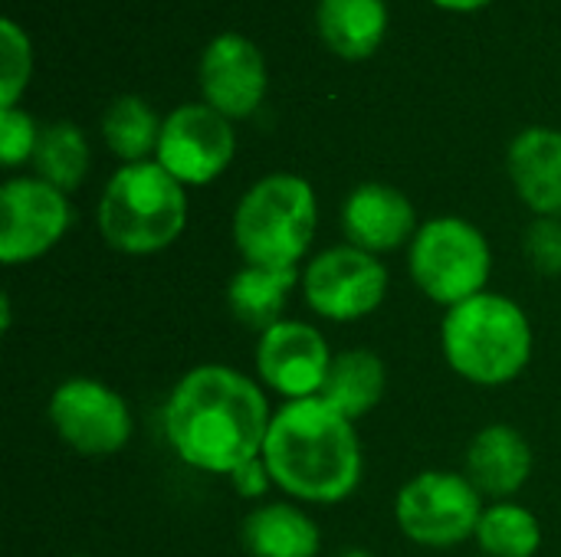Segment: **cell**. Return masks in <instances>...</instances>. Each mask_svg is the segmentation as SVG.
I'll list each match as a JSON object with an SVG mask.
<instances>
[{"instance_id": "cell-9", "label": "cell", "mask_w": 561, "mask_h": 557, "mask_svg": "<svg viewBox=\"0 0 561 557\" xmlns=\"http://www.w3.org/2000/svg\"><path fill=\"white\" fill-rule=\"evenodd\" d=\"M49 423L79 456H112L131 440L125 397L92 378H72L53 391Z\"/></svg>"}, {"instance_id": "cell-3", "label": "cell", "mask_w": 561, "mask_h": 557, "mask_svg": "<svg viewBox=\"0 0 561 557\" xmlns=\"http://www.w3.org/2000/svg\"><path fill=\"white\" fill-rule=\"evenodd\" d=\"M447 364L480 387L516 381L533 358V325L526 312L496 292H480L454 305L440 328Z\"/></svg>"}, {"instance_id": "cell-30", "label": "cell", "mask_w": 561, "mask_h": 557, "mask_svg": "<svg viewBox=\"0 0 561 557\" xmlns=\"http://www.w3.org/2000/svg\"><path fill=\"white\" fill-rule=\"evenodd\" d=\"M76 557H85V555H76Z\"/></svg>"}, {"instance_id": "cell-23", "label": "cell", "mask_w": 561, "mask_h": 557, "mask_svg": "<svg viewBox=\"0 0 561 557\" xmlns=\"http://www.w3.org/2000/svg\"><path fill=\"white\" fill-rule=\"evenodd\" d=\"M473 538L486 557H533L542 545V529L529 509L516 502H496L483 509Z\"/></svg>"}, {"instance_id": "cell-8", "label": "cell", "mask_w": 561, "mask_h": 557, "mask_svg": "<svg viewBox=\"0 0 561 557\" xmlns=\"http://www.w3.org/2000/svg\"><path fill=\"white\" fill-rule=\"evenodd\" d=\"M306 305L329 322H358L388 295V269L375 253L352 243L319 253L302 272Z\"/></svg>"}, {"instance_id": "cell-17", "label": "cell", "mask_w": 561, "mask_h": 557, "mask_svg": "<svg viewBox=\"0 0 561 557\" xmlns=\"http://www.w3.org/2000/svg\"><path fill=\"white\" fill-rule=\"evenodd\" d=\"M316 26L322 43L342 59H368L388 33L385 0H319Z\"/></svg>"}, {"instance_id": "cell-26", "label": "cell", "mask_w": 561, "mask_h": 557, "mask_svg": "<svg viewBox=\"0 0 561 557\" xmlns=\"http://www.w3.org/2000/svg\"><path fill=\"white\" fill-rule=\"evenodd\" d=\"M36 141L39 128L23 108H0V161L7 167H16L26 158H33Z\"/></svg>"}, {"instance_id": "cell-5", "label": "cell", "mask_w": 561, "mask_h": 557, "mask_svg": "<svg viewBox=\"0 0 561 557\" xmlns=\"http://www.w3.org/2000/svg\"><path fill=\"white\" fill-rule=\"evenodd\" d=\"M319 223L316 190L299 174L256 181L233 210V243L247 266L296 269L309 253Z\"/></svg>"}, {"instance_id": "cell-25", "label": "cell", "mask_w": 561, "mask_h": 557, "mask_svg": "<svg viewBox=\"0 0 561 557\" xmlns=\"http://www.w3.org/2000/svg\"><path fill=\"white\" fill-rule=\"evenodd\" d=\"M523 250L536 272L561 276V220L559 217H536L523 233Z\"/></svg>"}, {"instance_id": "cell-15", "label": "cell", "mask_w": 561, "mask_h": 557, "mask_svg": "<svg viewBox=\"0 0 561 557\" xmlns=\"http://www.w3.org/2000/svg\"><path fill=\"white\" fill-rule=\"evenodd\" d=\"M533 473V450L529 440L510 423L483 427L467 446V479L477 486L480 496L510 499L516 496Z\"/></svg>"}, {"instance_id": "cell-11", "label": "cell", "mask_w": 561, "mask_h": 557, "mask_svg": "<svg viewBox=\"0 0 561 557\" xmlns=\"http://www.w3.org/2000/svg\"><path fill=\"white\" fill-rule=\"evenodd\" d=\"M72 223L62 190L39 177H13L0 190V259L7 266L49 253Z\"/></svg>"}, {"instance_id": "cell-1", "label": "cell", "mask_w": 561, "mask_h": 557, "mask_svg": "<svg viewBox=\"0 0 561 557\" xmlns=\"http://www.w3.org/2000/svg\"><path fill=\"white\" fill-rule=\"evenodd\" d=\"M270 423L256 381L227 364L187 371L164 404V433L178 460L214 476H233L260 460Z\"/></svg>"}, {"instance_id": "cell-24", "label": "cell", "mask_w": 561, "mask_h": 557, "mask_svg": "<svg viewBox=\"0 0 561 557\" xmlns=\"http://www.w3.org/2000/svg\"><path fill=\"white\" fill-rule=\"evenodd\" d=\"M33 72V49L26 30L10 16L0 20V108H16Z\"/></svg>"}, {"instance_id": "cell-4", "label": "cell", "mask_w": 561, "mask_h": 557, "mask_svg": "<svg viewBox=\"0 0 561 557\" xmlns=\"http://www.w3.org/2000/svg\"><path fill=\"white\" fill-rule=\"evenodd\" d=\"M95 223L102 240L128 256L171 246L187 227V194L158 161L125 164L102 190Z\"/></svg>"}, {"instance_id": "cell-6", "label": "cell", "mask_w": 561, "mask_h": 557, "mask_svg": "<svg viewBox=\"0 0 561 557\" xmlns=\"http://www.w3.org/2000/svg\"><path fill=\"white\" fill-rule=\"evenodd\" d=\"M490 243L460 217H434L411 240L408 269L414 286L437 305H460L480 295L490 282Z\"/></svg>"}, {"instance_id": "cell-28", "label": "cell", "mask_w": 561, "mask_h": 557, "mask_svg": "<svg viewBox=\"0 0 561 557\" xmlns=\"http://www.w3.org/2000/svg\"><path fill=\"white\" fill-rule=\"evenodd\" d=\"M437 7H444V10H457V13H470V10H480V7H486L490 0H434Z\"/></svg>"}, {"instance_id": "cell-27", "label": "cell", "mask_w": 561, "mask_h": 557, "mask_svg": "<svg viewBox=\"0 0 561 557\" xmlns=\"http://www.w3.org/2000/svg\"><path fill=\"white\" fill-rule=\"evenodd\" d=\"M230 483L237 486V492H240V496L256 499V496H263V492H266V486H270L273 479H270V469H266V463H263V456H260V460H253V463L240 466V469L230 476Z\"/></svg>"}, {"instance_id": "cell-22", "label": "cell", "mask_w": 561, "mask_h": 557, "mask_svg": "<svg viewBox=\"0 0 561 557\" xmlns=\"http://www.w3.org/2000/svg\"><path fill=\"white\" fill-rule=\"evenodd\" d=\"M33 167L39 181L69 194L82 184L89 171V141L72 121H49L39 128V141L33 151Z\"/></svg>"}, {"instance_id": "cell-18", "label": "cell", "mask_w": 561, "mask_h": 557, "mask_svg": "<svg viewBox=\"0 0 561 557\" xmlns=\"http://www.w3.org/2000/svg\"><path fill=\"white\" fill-rule=\"evenodd\" d=\"M385 387H388L385 361L368 348H352L332 358L319 397L332 410H339L345 420H358L378 407V401L385 397Z\"/></svg>"}, {"instance_id": "cell-2", "label": "cell", "mask_w": 561, "mask_h": 557, "mask_svg": "<svg viewBox=\"0 0 561 557\" xmlns=\"http://www.w3.org/2000/svg\"><path fill=\"white\" fill-rule=\"evenodd\" d=\"M263 463L273 486L302 502H342L362 479V443L339 410L322 397H302L279 407L263 443Z\"/></svg>"}, {"instance_id": "cell-21", "label": "cell", "mask_w": 561, "mask_h": 557, "mask_svg": "<svg viewBox=\"0 0 561 557\" xmlns=\"http://www.w3.org/2000/svg\"><path fill=\"white\" fill-rule=\"evenodd\" d=\"M161 118L154 115V108L138 98V95H118L105 115H102V135L105 144L112 148V154H118L125 164H138L145 161L151 151H158L161 141Z\"/></svg>"}, {"instance_id": "cell-19", "label": "cell", "mask_w": 561, "mask_h": 557, "mask_svg": "<svg viewBox=\"0 0 561 557\" xmlns=\"http://www.w3.org/2000/svg\"><path fill=\"white\" fill-rule=\"evenodd\" d=\"M243 545L253 557H316L322 538L302 509L289 502H270L247 515Z\"/></svg>"}, {"instance_id": "cell-29", "label": "cell", "mask_w": 561, "mask_h": 557, "mask_svg": "<svg viewBox=\"0 0 561 557\" xmlns=\"http://www.w3.org/2000/svg\"><path fill=\"white\" fill-rule=\"evenodd\" d=\"M335 557H375V555H368V552H362V548H352V552H342V555H335Z\"/></svg>"}, {"instance_id": "cell-14", "label": "cell", "mask_w": 561, "mask_h": 557, "mask_svg": "<svg viewBox=\"0 0 561 557\" xmlns=\"http://www.w3.org/2000/svg\"><path fill=\"white\" fill-rule=\"evenodd\" d=\"M342 230L352 246L365 253H391L414 240L417 213L414 204L391 184H358L342 204Z\"/></svg>"}, {"instance_id": "cell-12", "label": "cell", "mask_w": 561, "mask_h": 557, "mask_svg": "<svg viewBox=\"0 0 561 557\" xmlns=\"http://www.w3.org/2000/svg\"><path fill=\"white\" fill-rule=\"evenodd\" d=\"M332 355L322 332L309 322L283 318L260 335L256 371L263 384L289 401L319 397Z\"/></svg>"}, {"instance_id": "cell-7", "label": "cell", "mask_w": 561, "mask_h": 557, "mask_svg": "<svg viewBox=\"0 0 561 557\" xmlns=\"http://www.w3.org/2000/svg\"><path fill=\"white\" fill-rule=\"evenodd\" d=\"M483 502L477 486L460 473H421L398 492L394 519L401 532L424 548H450L477 535Z\"/></svg>"}, {"instance_id": "cell-16", "label": "cell", "mask_w": 561, "mask_h": 557, "mask_svg": "<svg viewBox=\"0 0 561 557\" xmlns=\"http://www.w3.org/2000/svg\"><path fill=\"white\" fill-rule=\"evenodd\" d=\"M510 177L529 210L561 220V131H519L510 144Z\"/></svg>"}, {"instance_id": "cell-10", "label": "cell", "mask_w": 561, "mask_h": 557, "mask_svg": "<svg viewBox=\"0 0 561 557\" xmlns=\"http://www.w3.org/2000/svg\"><path fill=\"white\" fill-rule=\"evenodd\" d=\"M237 154V135L227 115L201 105L174 108L161 125L158 164L181 184L201 187L227 171Z\"/></svg>"}, {"instance_id": "cell-20", "label": "cell", "mask_w": 561, "mask_h": 557, "mask_svg": "<svg viewBox=\"0 0 561 557\" xmlns=\"http://www.w3.org/2000/svg\"><path fill=\"white\" fill-rule=\"evenodd\" d=\"M293 286H296V269L243 266L227 286V309L240 325L263 335L266 328L283 322V309Z\"/></svg>"}, {"instance_id": "cell-13", "label": "cell", "mask_w": 561, "mask_h": 557, "mask_svg": "<svg viewBox=\"0 0 561 557\" xmlns=\"http://www.w3.org/2000/svg\"><path fill=\"white\" fill-rule=\"evenodd\" d=\"M197 79L210 108L230 121L250 118L266 95V59L253 39L240 33H220L204 46Z\"/></svg>"}]
</instances>
